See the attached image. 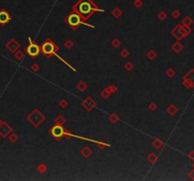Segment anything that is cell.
<instances>
[{
    "mask_svg": "<svg viewBox=\"0 0 194 181\" xmlns=\"http://www.w3.org/2000/svg\"><path fill=\"white\" fill-rule=\"evenodd\" d=\"M75 10L77 13H79L82 18H88L90 15L94 12L95 10H99L94 3L91 0H81L76 6Z\"/></svg>",
    "mask_w": 194,
    "mask_h": 181,
    "instance_id": "cell-1",
    "label": "cell"
},
{
    "mask_svg": "<svg viewBox=\"0 0 194 181\" xmlns=\"http://www.w3.org/2000/svg\"><path fill=\"white\" fill-rule=\"evenodd\" d=\"M67 23H68L69 25L71 27H77V25H81V24H83L82 23V17L79 13L74 12V13H71L67 16V19H66Z\"/></svg>",
    "mask_w": 194,
    "mask_h": 181,
    "instance_id": "cell-2",
    "label": "cell"
},
{
    "mask_svg": "<svg viewBox=\"0 0 194 181\" xmlns=\"http://www.w3.org/2000/svg\"><path fill=\"white\" fill-rule=\"evenodd\" d=\"M54 44L52 43H50V42H46V43H44L43 44V52L45 53V54H46V55H56L55 54V51H54ZM57 56V55H56ZM57 57H59V56H57Z\"/></svg>",
    "mask_w": 194,
    "mask_h": 181,
    "instance_id": "cell-3",
    "label": "cell"
},
{
    "mask_svg": "<svg viewBox=\"0 0 194 181\" xmlns=\"http://www.w3.org/2000/svg\"><path fill=\"white\" fill-rule=\"evenodd\" d=\"M28 55L31 56V57L38 56V54L40 53V48H39V46L37 44L31 43L29 46L28 47Z\"/></svg>",
    "mask_w": 194,
    "mask_h": 181,
    "instance_id": "cell-4",
    "label": "cell"
},
{
    "mask_svg": "<svg viewBox=\"0 0 194 181\" xmlns=\"http://www.w3.org/2000/svg\"><path fill=\"white\" fill-rule=\"evenodd\" d=\"M10 17L8 12H6L4 10L0 11V23H1V24H6V23H8L9 21H10Z\"/></svg>",
    "mask_w": 194,
    "mask_h": 181,
    "instance_id": "cell-5",
    "label": "cell"
}]
</instances>
